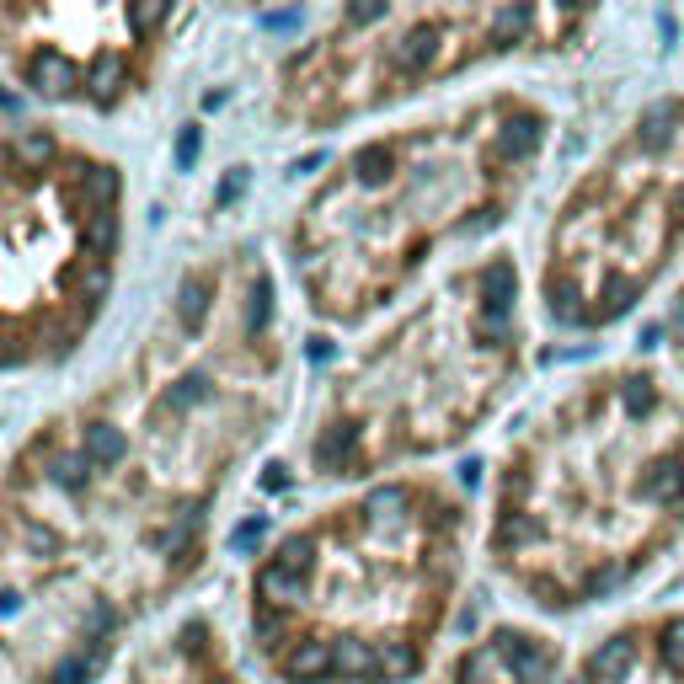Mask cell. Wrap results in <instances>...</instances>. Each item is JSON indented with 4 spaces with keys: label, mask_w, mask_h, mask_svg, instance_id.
I'll return each mask as SVG.
<instances>
[{
    "label": "cell",
    "mask_w": 684,
    "mask_h": 684,
    "mask_svg": "<svg viewBox=\"0 0 684 684\" xmlns=\"http://www.w3.org/2000/svg\"><path fill=\"white\" fill-rule=\"evenodd\" d=\"M262 246L193 257L139 342L0 455V684H91L204 578L225 492L289 412Z\"/></svg>",
    "instance_id": "6da1fadb"
},
{
    "label": "cell",
    "mask_w": 684,
    "mask_h": 684,
    "mask_svg": "<svg viewBox=\"0 0 684 684\" xmlns=\"http://www.w3.org/2000/svg\"><path fill=\"white\" fill-rule=\"evenodd\" d=\"M188 22L193 11L166 0L0 6V70L43 107L113 118L155 91Z\"/></svg>",
    "instance_id": "9c48e42d"
},
{
    "label": "cell",
    "mask_w": 684,
    "mask_h": 684,
    "mask_svg": "<svg viewBox=\"0 0 684 684\" xmlns=\"http://www.w3.org/2000/svg\"><path fill=\"white\" fill-rule=\"evenodd\" d=\"M567 668L562 636L530 620H497L460 642L449 658L417 684H556Z\"/></svg>",
    "instance_id": "8fae6325"
},
{
    "label": "cell",
    "mask_w": 684,
    "mask_h": 684,
    "mask_svg": "<svg viewBox=\"0 0 684 684\" xmlns=\"http://www.w3.org/2000/svg\"><path fill=\"white\" fill-rule=\"evenodd\" d=\"M684 540V385L652 359L562 380L508 433L481 556L524 610L578 620L642 588Z\"/></svg>",
    "instance_id": "7a4b0ae2"
},
{
    "label": "cell",
    "mask_w": 684,
    "mask_h": 684,
    "mask_svg": "<svg viewBox=\"0 0 684 684\" xmlns=\"http://www.w3.org/2000/svg\"><path fill=\"white\" fill-rule=\"evenodd\" d=\"M556 684H684V610L610 620Z\"/></svg>",
    "instance_id": "30bf717a"
},
{
    "label": "cell",
    "mask_w": 684,
    "mask_h": 684,
    "mask_svg": "<svg viewBox=\"0 0 684 684\" xmlns=\"http://www.w3.org/2000/svg\"><path fill=\"white\" fill-rule=\"evenodd\" d=\"M684 273V91L647 97L572 171L535 252V305L556 332L599 337Z\"/></svg>",
    "instance_id": "ba28073f"
},
{
    "label": "cell",
    "mask_w": 684,
    "mask_h": 684,
    "mask_svg": "<svg viewBox=\"0 0 684 684\" xmlns=\"http://www.w3.org/2000/svg\"><path fill=\"white\" fill-rule=\"evenodd\" d=\"M556 145V107L487 86L353 139L284 220V262L321 326L391 316L465 241L503 230Z\"/></svg>",
    "instance_id": "3957f363"
},
{
    "label": "cell",
    "mask_w": 684,
    "mask_h": 684,
    "mask_svg": "<svg viewBox=\"0 0 684 684\" xmlns=\"http://www.w3.org/2000/svg\"><path fill=\"white\" fill-rule=\"evenodd\" d=\"M524 375V268L513 246H492L423 284L326 375L305 428V476L348 492L455 455L503 417Z\"/></svg>",
    "instance_id": "5b68a950"
},
{
    "label": "cell",
    "mask_w": 684,
    "mask_h": 684,
    "mask_svg": "<svg viewBox=\"0 0 684 684\" xmlns=\"http://www.w3.org/2000/svg\"><path fill=\"white\" fill-rule=\"evenodd\" d=\"M663 348H668V375L684 385V273L674 278V294L663 305Z\"/></svg>",
    "instance_id": "4fadbf2b"
},
{
    "label": "cell",
    "mask_w": 684,
    "mask_h": 684,
    "mask_svg": "<svg viewBox=\"0 0 684 684\" xmlns=\"http://www.w3.org/2000/svg\"><path fill=\"white\" fill-rule=\"evenodd\" d=\"M599 11L578 6H337L273 65L268 123L342 134L503 65L583 54Z\"/></svg>",
    "instance_id": "52a82bcc"
},
{
    "label": "cell",
    "mask_w": 684,
    "mask_h": 684,
    "mask_svg": "<svg viewBox=\"0 0 684 684\" xmlns=\"http://www.w3.org/2000/svg\"><path fill=\"white\" fill-rule=\"evenodd\" d=\"M113 684H252V679L230 652L220 620L182 615L177 626L139 642L129 663L113 674Z\"/></svg>",
    "instance_id": "7c38bea8"
},
{
    "label": "cell",
    "mask_w": 684,
    "mask_h": 684,
    "mask_svg": "<svg viewBox=\"0 0 684 684\" xmlns=\"http://www.w3.org/2000/svg\"><path fill=\"white\" fill-rule=\"evenodd\" d=\"M476 513L433 471L348 487L246 572V647L273 684H412L460 615Z\"/></svg>",
    "instance_id": "277c9868"
},
{
    "label": "cell",
    "mask_w": 684,
    "mask_h": 684,
    "mask_svg": "<svg viewBox=\"0 0 684 684\" xmlns=\"http://www.w3.org/2000/svg\"><path fill=\"white\" fill-rule=\"evenodd\" d=\"M129 177L59 123L0 129V375L70 364L113 305Z\"/></svg>",
    "instance_id": "8992f818"
}]
</instances>
